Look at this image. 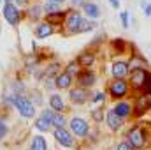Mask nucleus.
<instances>
[{"label": "nucleus", "mask_w": 151, "mask_h": 150, "mask_svg": "<svg viewBox=\"0 0 151 150\" xmlns=\"http://www.w3.org/2000/svg\"><path fill=\"white\" fill-rule=\"evenodd\" d=\"M142 92H144V95H151V74L148 76V79H146V83L142 87Z\"/></svg>", "instance_id": "obj_27"}, {"label": "nucleus", "mask_w": 151, "mask_h": 150, "mask_svg": "<svg viewBox=\"0 0 151 150\" xmlns=\"http://www.w3.org/2000/svg\"><path fill=\"white\" fill-rule=\"evenodd\" d=\"M127 92H128V85H127L125 79H114L113 83L109 85V94H111L113 97H116V99L125 97Z\"/></svg>", "instance_id": "obj_4"}, {"label": "nucleus", "mask_w": 151, "mask_h": 150, "mask_svg": "<svg viewBox=\"0 0 151 150\" xmlns=\"http://www.w3.org/2000/svg\"><path fill=\"white\" fill-rule=\"evenodd\" d=\"M100 101H104V94H102V92L95 94V103H100Z\"/></svg>", "instance_id": "obj_34"}, {"label": "nucleus", "mask_w": 151, "mask_h": 150, "mask_svg": "<svg viewBox=\"0 0 151 150\" xmlns=\"http://www.w3.org/2000/svg\"><path fill=\"white\" fill-rule=\"evenodd\" d=\"M83 9H84V12H86V16L88 18H99L100 16V9H99V5L97 4H93V2H84L83 4Z\"/></svg>", "instance_id": "obj_14"}, {"label": "nucleus", "mask_w": 151, "mask_h": 150, "mask_svg": "<svg viewBox=\"0 0 151 150\" xmlns=\"http://www.w3.org/2000/svg\"><path fill=\"white\" fill-rule=\"evenodd\" d=\"M113 44L116 46V48H119V51H123V46H125V44H123V41H121V39H118V41H114Z\"/></svg>", "instance_id": "obj_32"}, {"label": "nucleus", "mask_w": 151, "mask_h": 150, "mask_svg": "<svg viewBox=\"0 0 151 150\" xmlns=\"http://www.w3.org/2000/svg\"><path fill=\"white\" fill-rule=\"evenodd\" d=\"M53 134H55L56 141H58L62 147H74V138H72V134H70L65 127H56Z\"/></svg>", "instance_id": "obj_5"}, {"label": "nucleus", "mask_w": 151, "mask_h": 150, "mask_svg": "<svg viewBox=\"0 0 151 150\" xmlns=\"http://www.w3.org/2000/svg\"><path fill=\"white\" fill-rule=\"evenodd\" d=\"M49 104H51V110H53V111L62 113V110H63V99H62V95L53 94V95L49 97Z\"/></svg>", "instance_id": "obj_17"}, {"label": "nucleus", "mask_w": 151, "mask_h": 150, "mask_svg": "<svg viewBox=\"0 0 151 150\" xmlns=\"http://www.w3.org/2000/svg\"><path fill=\"white\" fill-rule=\"evenodd\" d=\"M150 73L146 69H132V74H130V81H132V87L134 88H142L146 79H148Z\"/></svg>", "instance_id": "obj_7"}, {"label": "nucleus", "mask_w": 151, "mask_h": 150, "mask_svg": "<svg viewBox=\"0 0 151 150\" xmlns=\"http://www.w3.org/2000/svg\"><path fill=\"white\" fill-rule=\"evenodd\" d=\"M116 150H135V149H134L128 141H123V143H119V145L116 147Z\"/></svg>", "instance_id": "obj_28"}, {"label": "nucleus", "mask_w": 151, "mask_h": 150, "mask_svg": "<svg viewBox=\"0 0 151 150\" xmlns=\"http://www.w3.org/2000/svg\"><path fill=\"white\" fill-rule=\"evenodd\" d=\"M12 87H14V90H25V87H23L21 83H14Z\"/></svg>", "instance_id": "obj_35"}, {"label": "nucleus", "mask_w": 151, "mask_h": 150, "mask_svg": "<svg viewBox=\"0 0 151 150\" xmlns=\"http://www.w3.org/2000/svg\"><path fill=\"white\" fill-rule=\"evenodd\" d=\"M128 143L134 147V149H144L146 147V133H144V127L142 125H135V127H132L130 131H128Z\"/></svg>", "instance_id": "obj_2"}, {"label": "nucleus", "mask_w": 151, "mask_h": 150, "mask_svg": "<svg viewBox=\"0 0 151 150\" xmlns=\"http://www.w3.org/2000/svg\"><path fill=\"white\" fill-rule=\"evenodd\" d=\"M30 150H47V143H46V140H44L40 134H35V136L32 138Z\"/></svg>", "instance_id": "obj_18"}, {"label": "nucleus", "mask_w": 151, "mask_h": 150, "mask_svg": "<svg viewBox=\"0 0 151 150\" xmlns=\"http://www.w3.org/2000/svg\"><path fill=\"white\" fill-rule=\"evenodd\" d=\"M4 18L9 21V25H18L19 18H21V12H19V9L14 4H5V7H4Z\"/></svg>", "instance_id": "obj_6"}, {"label": "nucleus", "mask_w": 151, "mask_h": 150, "mask_svg": "<svg viewBox=\"0 0 151 150\" xmlns=\"http://www.w3.org/2000/svg\"><path fill=\"white\" fill-rule=\"evenodd\" d=\"M51 125H55V127H65V118H63V115L53 111V115H51Z\"/></svg>", "instance_id": "obj_21"}, {"label": "nucleus", "mask_w": 151, "mask_h": 150, "mask_svg": "<svg viewBox=\"0 0 151 150\" xmlns=\"http://www.w3.org/2000/svg\"><path fill=\"white\" fill-rule=\"evenodd\" d=\"M113 110L119 118H125V117H128V115L132 113V106H130L128 103H118Z\"/></svg>", "instance_id": "obj_15"}, {"label": "nucleus", "mask_w": 151, "mask_h": 150, "mask_svg": "<svg viewBox=\"0 0 151 150\" xmlns=\"http://www.w3.org/2000/svg\"><path fill=\"white\" fill-rule=\"evenodd\" d=\"M63 16H65V12H63V11H62V12H56V14H46V18H47V23H49V25H62Z\"/></svg>", "instance_id": "obj_20"}, {"label": "nucleus", "mask_w": 151, "mask_h": 150, "mask_svg": "<svg viewBox=\"0 0 151 150\" xmlns=\"http://www.w3.org/2000/svg\"><path fill=\"white\" fill-rule=\"evenodd\" d=\"M30 11H32V12H30V16H32V18H39V16H40V12H39V11H40V7H39V5L32 7Z\"/></svg>", "instance_id": "obj_31"}, {"label": "nucleus", "mask_w": 151, "mask_h": 150, "mask_svg": "<svg viewBox=\"0 0 151 150\" xmlns=\"http://www.w3.org/2000/svg\"><path fill=\"white\" fill-rule=\"evenodd\" d=\"M130 73V67L127 62H114L113 64V76L114 79H123L125 76Z\"/></svg>", "instance_id": "obj_9"}, {"label": "nucleus", "mask_w": 151, "mask_h": 150, "mask_svg": "<svg viewBox=\"0 0 151 150\" xmlns=\"http://www.w3.org/2000/svg\"><path fill=\"white\" fill-rule=\"evenodd\" d=\"M81 23H83V16H81L77 11H70V12L67 14L65 27H67V32H69V34H77Z\"/></svg>", "instance_id": "obj_3"}, {"label": "nucleus", "mask_w": 151, "mask_h": 150, "mask_svg": "<svg viewBox=\"0 0 151 150\" xmlns=\"http://www.w3.org/2000/svg\"><path fill=\"white\" fill-rule=\"evenodd\" d=\"M44 11H46V14H56V12H62V11H60V5H58V4H51V2L46 4Z\"/></svg>", "instance_id": "obj_24"}, {"label": "nucleus", "mask_w": 151, "mask_h": 150, "mask_svg": "<svg viewBox=\"0 0 151 150\" xmlns=\"http://www.w3.org/2000/svg\"><path fill=\"white\" fill-rule=\"evenodd\" d=\"M65 73H67V74H70V76H74V74H79V64H77V62H70Z\"/></svg>", "instance_id": "obj_25"}, {"label": "nucleus", "mask_w": 151, "mask_h": 150, "mask_svg": "<svg viewBox=\"0 0 151 150\" xmlns=\"http://www.w3.org/2000/svg\"><path fill=\"white\" fill-rule=\"evenodd\" d=\"M144 14H146V16H151V2L144 5Z\"/></svg>", "instance_id": "obj_33"}, {"label": "nucleus", "mask_w": 151, "mask_h": 150, "mask_svg": "<svg viewBox=\"0 0 151 150\" xmlns=\"http://www.w3.org/2000/svg\"><path fill=\"white\" fill-rule=\"evenodd\" d=\"M91 117H93V120H95V122H102V120H104V110H102V108L93 110Z\"/></svg>", "instance_id": "obj_26"}, {"label": "nucleus", "mask_w": 151, "mask_h": 150, "mask_svg": "<svg viewBox=\"0 0 151 150\" xmlns=\"http://www.w3.org/2000/svg\"><path fill=\"white\" fill-rule=\"evenodd\" d=\"M93 60H95L93 53H81V55L77 57V64L83 66V67H90V66L93 64Z\"/></svg>", "instance_id": "obj_19"}, {"label": "nucleus", "mask_w": 151, "mask_h": 150, "mask_svg": "<svg viewBox=\"0 0 151 150\" xmlns=\"http://www.w3.org/2000/svg\"><path fill=\"white\" fill-rule=\"evenodd\" d=\"M146 106H148V97L146 95H141L139 99H137V104H135V110H137V115H142L144 110H146Z\"/></svg>", "instance_id": "obj_22"}, {"label": "nucleus", "mask_w": 151, "mask_h": 150, "mask_svg": "<svg viewBox=\"0 0 151 150\" xmlns=\"http://www.w3.org/2000/svg\"><path fill=\"white\" fill-rule=\"evenodd\" d=\"M109 2H111V5H113L114 9H118V7H119V0H109Z\"/></svg>", "instance_id": "obj_36"}, {"label": "nucleus", "mask_w": 151, "mask_h": 150, "mask_svg": "<svg viewBox=\"0 0 151 150\" xmlns=\"http://www.w3.org/2000/svg\"><path fill=\"white\" fill-rule=\"evenodd\" d=\"M107 124H109V127H111L113 131H118V129L123 125V118H119V117L114 113V110H109V111H107Z\"/></svg>", "instance_id": "obj_13"}, {"label": "nucleus", "mask_w": 151, "mask_h": 150, "mask_svg": "<svg viewBox=\"0 0 151 150\" xmlns=\"http://www.w3.org/2000/svg\"><path fill=\"white\" fill-rule=\"evenodd\" d=\"M119 18H121V25H123V27H128V12L123 11V12L119 14Z\"/></svg>", "instance_id": "obj_29"}, {"label": "nucleus", "mask_w": 151, "mask_h": 150, "mask_svg": "<svg viewBox=\"0 0 151 150\" xmlns=\"http://www.w3.org/2000/svg\"><path fill=\"white\" fill-rule=\"evenodd\" d=\"M5 133H7V125H5V122H4V120H0V140L5 136Z\"/></svg>", "instance_id": "obj_30"}, {"label": "nucleus", "mask_w": 151, "mask_h": 150, "mask_svg": "<svg viewBox=\"0 0 151 150\" xmlns=\"http://www.w3.org/2000/svg\"><path fill=\"white\" fill-rule=\"evenodd\" d=\"M16 4H18V5H25V4H27V0H16Z\"/></svg>", "instance_id": "obj_38"}, {"label": "nucleus", "mask_w": 151, "mask_h": 150, "mask_svg": "<svg viewBox=\"0 0 151 150\" xmlns=\"http://www.w3.org/2000/svg\"><path fill=\"white\" fill-rule=\"evenodd\" d=\"M53 32H55V28H53V25H49L47 21H46V23H39L37 28H35V36H37L39 39L49 37Z\"/></svg>", "instance_id": "obj_11"}, {"label": "nucleus", "mask_w": 151, "mask_h": 150, "mask_svg": "<svg viewBox=\"0 0 151 150\" xmlns=\"http://www.w3.org/2000/svg\"><path fill=\"white\" fill-rule=\"evenodd\" d=\"M58 88H69L72 85V76L67 74V73H62V74L56 76V83H55Z\"/></svg>", "instance_id": "obj_16"}, {"label": "nucleus", "mask_w": 151, "mask_h": 150, "mask_svg": "<svg viewBox=\"0 0 151 150\" xmlns=\"http://www.w3.org/2000/svg\"><path fill=\"white\" fill-rule=\"evenodd\" d=\"M70 129H72V133H74L76 136H79V138H83V136L88 134V124H86L84 118H79V117H74L70 120Z\"/></svg>", "instance_id": "obj_8"}, {"label": "nucleus", "mask_w": 151, "mask_h": 150, "mask_svg": "<svg viewBox=\"0 0 151 150\" xmlns=\"http://www.w3.org/2000/svg\"><path fill=\"white\" fill-rule=\"evenodd\" d=\"M77 81H79L81 88L93 87V85H95V74H93V73H90V69H86V71H83V73H79V74H77Z\"/></svg>", "instance_id": "obj_10"}, {"label": "nucleus", "mask_w": 151, "mask_h": 150, "mask_svg": "<svg viewBox=\"0 0 151 150\" xmlns=\"http://www.w3.org/2000/svg\"><path fill=\"white\" fill-rule=\"evenodd\" d=\"M47 2H51V4H62V2H65V0H47Z\"/></svg>", "instance_id": "obj_39"}, {"label": "nucleus", "mask_w": 151, "mask_h": 150, "mask_svg": "<svg viewBox=\"0 0 151 150\" xmlns=\"http://www.w3.org/2000/svg\"><path fill=\"white\" fill-rule=\"evenodd\" d=\"M35 127H37L39 131H49V127H51V122H49L47 118H44V117H39L37 122H35Z\"/></svg>", "instance_id": "obj_23"}, {"label": "nucleus", "mask_w": 151, "mask_h": 150, "mask_svg": "<svg viewBox=\"0 0 151 150\" xmlns=\"http://www.w3.org/2000/svg\"><path fill=\"white\" fill-rule=\"evenodd\" d=\"M70 99L76 104H83L88 101V92L84 88H74V90H70Z\"/></svg>", "instance_id": "obj_12"}, {"label": "nucleus", "mask_w": 151, "mask_h": 150, "mask_svg": "<svg viewBox=\"0 0 151 150\" xmlns=\"http://www.w3.org/2000/svg\"><path fill=\"white\" fill-rule=\"evenodd\" d=\"M5 4H11V0H5Z\"/></svg>", "instance_id": "obj_40"}, {"label": "nucleus", "mask_w": 151, "mask_h": 150, "mask_svg": "<svg viewBox=\"0 0 151 150\" xmlns=\"http://www.w3.org/2000/svg\"><path fill=\"white\" fill-rule=\"evenodd\" d=\"M70 2H72V4H74V5H83V4H84V2H83V0H70Z\"/></svg>", "instance_id": "obj_37"}, {"label": "nucleus", "mask_w": 151, "mask_h": 150, "mask_svg": "<svg viewBox=\"0 0 151 150\" xmlns=\"http://www.w3.org/2000/svg\"><path fill=\"white\" fill-rule=\"evenodd\" d=\"M7 103L14 104V106H16V110L19 111V115H23L25 118H32V117L35 115V106H34L27 97H23V95H19V94L11 95V97L7 99Z\"/></svg>", "instance_id": "obj_1"}]
</instances>
